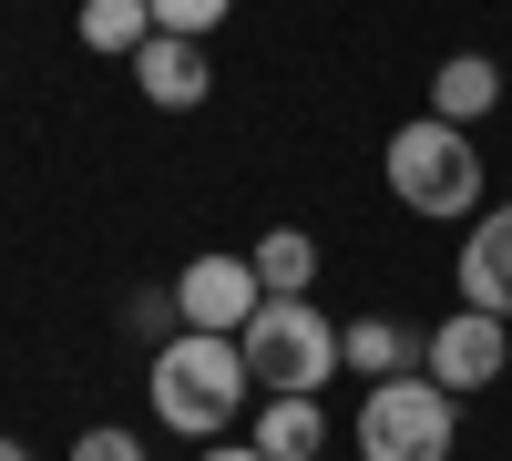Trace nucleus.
<instances>
[{
    "instance_id": "1",
    "label": "nucleus",
    "mask_w": 512,
    "mask_h": 461,
    "mask_svg": "<svg viewBox=\"0 0 512 461\" xmlns=\"http://www.w3.org/2000/svg\"><path fill=\"white\" fill-rule=\"evenodd\" d=\"M144 400H154L164 431L226 441L236 410H256V369H246L236 339H216V328H175V339L154 349V369H144Z\"/></svg>"
},
{
    "instance_id": "2",
    "label": "nucleus",
    "mask_w": 512,
    "mask_h": 461,
    "mask_svg": "<svg viewBox=\"0 0 512 461\" xmlns=\"http://www.w3.org/2000/svg\"><path fill=\"white\" fill-rule=\"evenodd\" d=\"M379 175H390V195L410 205V216H431V226H472L482 216V185H492V164L472 144V123H441V113H410L390 144H379Z\"/></svg>"
},
{
    "instance_id": "3",
    "label": "nucleus",
    "mask_w": 512,
    "mask_h": 461,
    "mask_svg": "<svg viewBox=\"0 0 512 461\" xmlns=\"http://www.w3.org/2000/svg\"><path fill=\"white\" fill-rule=\"evenodd\" d=\"M236 349L256 369V400H318L338 369H349V359H338V318L318 298H267L236 328Z\"/></svg>"
},
{
    "instance_id": "4",
    "label": "nucleus",
    "mask_w": 512,
    "mask_h": 461,
    "mask_svg": "<svg viewBox=\"0 0 512 461\" xmlns=\"http://www.w3.org/2000/svg\"><path fill=\"white\" fill-rule=\"evenodd\" d=\"M451 441H461V390H441L431 369L369 380V400H359V461H451Z\"/></svg>"
},
{
    "instance_id": "5",
    "label": "nucleus",
    "mask_w": 512,
    "mask_h": 461,
    "mask_svg": "<svg viewBox=\"0 0 512 461\" xmlns=\"http://www.w3.org/2000/svg\"><path fill=\"white\" fill-rule=\"evenodd\" d=\"M420 369H431L441 390H492L502 369H512V318H492V308H451L431 339H420Z\"/></svg>"
},
{
    "instance_id": "6",
    "label": "nucleus",
    "mask_w": 512,
    "mask_h": 461,
    "mask_svg": "<svg viewBox=\"0 0 512 461\" xmlns=\"http://www.w3.org/2000/svg\"><path fill=\"white\" fill-rule=\"evenodd\" d=\"M175 308H185V328L236 339V328L267 308V277H256V257H195V267H175Z\"/></svg>"
},
{
    "instance_id": "7",
    "label": "nucleus",
    "mask_w": 512,
    "mask_h": 461,
    "mask_svg": "<svg viewBox=\"0 0 512 461\" xmlns=\"http://www.w3.org/2000/svg\"><path fill=\"white\" fill-rule=\"evenodd\" d=\"M451 287H461V308H492V318H512V205H482V216L461 226Z\"/></svg>"
},
{
    "instance_id": "8",
    "label": "nucleus",
    "mask_w": 512,
    "mask_h": 461,
    "mask_svg": "<svg viewBox=\"0 0 512 461\" xmlns=\"http://www.w3.org/2000/svg\"><path fill=\"white\" fill-rule=\"evenodd\" d=\"M123 72H134V93H144L154 113H195L205 93H216V72H205V41H185V31H154Z\"/></svg>"
},
{
    "instance_id": "9",
    "label": "nucleus",
    "mask_w": 512,
    "mask_h": 461,
    "mask_svg": "<svg viewBox=\"0 0 512 461\" xmlns=\"http://www.w3.org/2000/svg\"><path fill=\"white\" fill-rule=\"evenodd\" d=\"M492 103H502V62H492V52H451V62L431 72V113H441V123H482Z\"/></svg>"
},
{
    "instance_id": "10",
    "label": "nucleus",
    "mask_w": 512,
    "mask_h": 461,
    "mask_svg": "<svg viewBox=\"0 0 512 461\" xmlns=\"http://www.w3.org/2000/svg\"><path fill=\"white\" fill-rule=\"evenodd\" d=\"M338 359H349L359 380H400V369H420V339L400 318H338Z\"/></svg>"
},
{
    "instance_id": "11",
    "label": "nucleus",
    "mask_w": 512,
    "mask_h": 461,
    "mask_svg": "<svg viewBox=\"0 0 512 461\" xmlns=\"http://www.w3.org/2000/svg\"><path fill=\"white\" fill-rule=\"evenodd\" d=\"M256 451L267 461H318L328 451V410L318 400H256Z\"/></svg>"
},
{
    "instance_id": "12",
    "label": "nucleus",
    "mask_w": 512,
    "mask_h": 461,
    "mask_svg": "<svg viewBox=\"0 0 512 461\" xmlns=\"http://www.w3.org/2000/svg\"><path fill=\"white\" fill-rule=\"evenodd\" d=\"M246 257H256V277H267V298H308L318 287V236L308 226H267Z\"/></svg>"
},
{
    "instance_id": "13",
    "label": "nucleus",
    "mask_w": 512,
    "mask_h": 461,
    "mask_svg": "<svg viewBox=\"0 0 512 461\" xmlns=\"http://www.w3.org/2000/svg\"><path fill=\"white\" fill-rule=\"evenodd\" d=\"M144 41H154V0H82V52L134 62Z\"/></svg>"
},
{
    "instance_id": "14",
    "label": "nucleus",
    "mask_w": 512,
    "mask_h": 461,
    "mask_svg": "<svg viewBox=\"0 0 512 461\" xmlns=\"http://www.w3.org/2000/svg\"><path fill=\"white\" fill-rule=\"evenodd\" d=\"M185 328V308H175V287H134V298H123V339H144V349H164Z\"/></svg>"
},
{
    "instance_id": "15",
    "label": "nucleus",
    "mask_w": 512,
    "mask_h": 461,
    "mask_svg": "<svg viewBox=\"0 0 512 461\" xmlns=\"http://www.w3.org/2000/svg\"><path fill=\"white\" fill-rule=\"evenodd\" d=\"M226 11H236V0H154V31H185V41H205Z\"/></svg>"
},
{
    "instance_id": "16",
    "label": "nucleus",
    "mask_w": 512,
    "mask_h": 461,
    "mask_svg": "<svg viewBox=\"0 0 512 461\" xmlns=\"http://www.w3.org/2000/svg\"><path fill=\"white\" fill-rule=\"evenodd\" d=\"M72 461H144V441H134V431H82Z\"/></svg>"
},
{
    "instance_id": "17",
    "label": "nucleus",
    "mask_w": 512,
    "mask_h": 461,
    "mask_svg": "<svg viewBox=\"0 0 512 461\" xmlns=\"http://www.w3.org/2000/svg\"><path fill=\"white\" fill-rule=\"evenodd\" d=\"M195 461H267L256 441H195Z\"/></svg>"
},
{
    "instance_id": "18",
    "label": "nucleus",
    "mask_w": 512,
    "mask_h": 461,
    "mask_svg": "<svg viewBox=\"0 0 512 461\" xmlns=\"http://www.w3.org/2000/svg\"><path fill=\"white\" fill-rule=\"evenodd\" d=\"M0 461H31V451H21V441H0Z\"/></svg>"
}]
</instances>
